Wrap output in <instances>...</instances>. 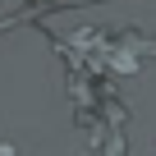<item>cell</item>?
Returning a JSON list of instances; mask_svg holds the SVG:
<instances>
[{"label": "cell", "mask_w": 156, "mask_h": 156, "mask_svg": "<svg viewBox=\"0 0 156 156\" xmlns=\"http://www.w3.org/2000/svg\"><path fill=\"white\" fill-rule=\"evenodd\" d=\"M0 156H9V147H0Z\"/></svg>", "instance_id": "cell-1"}]
</instances>
